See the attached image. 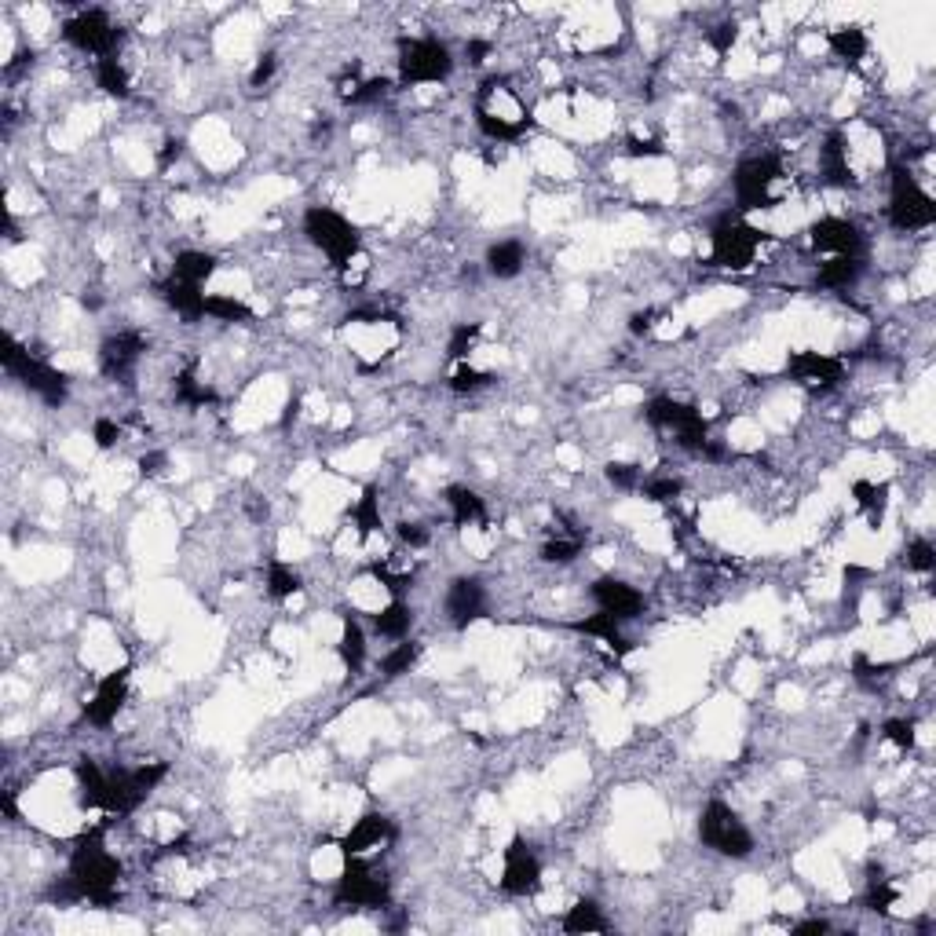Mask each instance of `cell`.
<instances>
[{
	"label": "cell",
	"mask_w": 936,
	"mask_h": 936,
	"mask_svg": "<svg viewBox=\"0 0 936 936\" xmlns=\"http://www.w3.org/2000/svg\"><path fill=\"white\" fill-rule=\"evenodd\" d=\"M63 41L74 44L77 52L96 55V59H107L117 55V44H121V30L107 19V11H81L74 19L63 22Z\"/></svg>",
	"instance_id": "cell-11"
},
{
	"label": "cell",
	"mask_w": 936,
	"mask_h": 936,
	"mask_svg": "<svg viewBox=\"0 0 936 936\" xmlns=\"http://www.w3.org/2000/svg\"><path fill=\"white\" fill-rule=\"evenodd\" d=\"M77 790H81V805L85 809H103L110 812V772L99 768L96 761H81L77 765Z\"/></svg>",
	"instance_id": "cell-23"
},
{
	"label": "cell",
	"mask_w": 936,
	"mask_h": 936,
	"mask_svg": "<svg viewBox=\"0 0 936 936\" xmlns=\"http://www.w3.org/2000/svg\"><path fill=\"white\" fill-rule=\"evenodd\" d=\"M809 242L816 253L830 256H863V234L860 227L845 220V216H823L809 231Z\"/></svg>",
	"instance_id": "cell-15"
},
{
	"label": "cell",
	"mask_w": 936,
	"mask_h": 936,
	"mask_svg": "<svg viewBox=\"0 0 936 936\" xmlns=\"http://www.w3.org/2000/svg\"><path fill=\"white\" fill-rule=\"evenodd\" d=\"M589 593H593L596 607L604 615L618 618V622H629V618H637L644 611V596L629 582H622V578H596Z\"/></svg>",
	"instance_id": "cell-20"
},
{
	"label": "cell",
	"mask_w": 936,
	"mask_h": 936,
	"mask_svg": "<svg viewBox=\"0 0 936 936\" xmlns=\"http://www.w3.org/2000/svg\"><path fill=\"white\" fill-rule=\"evenodd\" d=\"M860 275H863V256H830L827 264L819 267L816 282L823 289H849Z\"/></svg>",
	"instance_id": "cell-32"
},
{
	"label": "cell",
	"mask_w": 936,
	"mask_h": 936,
	"mask_svg": "<svg viewBox=\"0 0 936 936\" xmlns=\"http://www.w3.org/2000/svg\"><path fill=\"white\" fill-rule=\"evenodd\" d=\"M161 468H165V454H161V450H150V454L139 458V472H143L147 479L161 476Z\"/></svg>",
	"instance_id": "cell-53"
},
{
	"label": "cell",
	"mask_w": 936,
	"mask_h": 936,
	"mask_svg": "<svg viewBox=\"0 0 936 936\" xmlns=\"http://www.w3.org/2000/svg\"><path fill=\"white\" fill-rule=\"evenodd\" d=\"M542 885V860L534 856V849L516 834L509 841V849L501 852V893L509 896H531Z\"/></svg>",
	"instance_id": "cell-13"
},
{
	"label": "cell",
	"mask_w": 936,
	"mask_h": 936,
	"mask_svg": "<svg viewBox=\"0 0 936 936\" xmlns=\"http://www.w3.org/2000/svg\"><path fill=\"white\" fill-rule=\"evenodd\" d=\"M487 55H490V41H468L465 44V59L472 66H479L483 59H487Z\"/></svg>",
	"instance_id": "cell-57"
},
{
	"label": "cell",
	"mask_w": 936,
	"mask_h": 936,
	"mask_svg": "<svg viewBox=\"0 0 936 936\" xmlns=\"http://www.w3.org/2000/svg\"><path fill=\"white\" fill-rule=\"evenodd\" d=\"M735 37H739V26H735V22H721V26H713V30L706 33V44H710L717 55H728Z\"/></svg>",
	"instance_id": "cell-47"
},
{
	"label": "cell",
	"mask_w": 936,
	"mask_h": 936,
	"mask_svg": "<svg viewBox=\"0 0 936 936\" xmlns=\"http://www.w3.org/2000/svg\"><path fill=\"white\" fill-rule=\"evenodd\" d=\"M487 275L490 278H516L523 271V264H527V249H523V242H516V238H505V242H494L487 249Z\"/></svg>",
	"instance_id": "cell-24"
},
{
	"label": "cell",
	"mask_w": 936,
	"mask_h": 936,
	"mask_svg": "<svg viewBox=\"0 0 936 936\" xmlns=\"http://www.w3.org/2000/svg\"><path fill=\"white\" fill-rule=\"evenodd\" d=\"M180 154H183V139H169V143L158 150V169H169L172 161H180Z\"/></svg>",
	"instance_id": "cell-54"
},
{
	"label": "cell",
	"mask_w": 936,
	"mask_h": 936,
	"mask_svg": "<svg viewBox=\"0 0 936 936\" xmlns=\"http://www.w3.org/2000/svg\"><path fill=\"white\" fill-rule=\"evenodd\" d=\"M351 520H355L359 538H370V534L381 531L384 523H381V498H377V487L362 490V498L355 501V509H351Z\"/></svg>",
	"instance_id": "cell-35"
},
{
	"label": "cell",
	"mask_w": 936,
	"mask_h": 936,
	"mask_svg": "<svg viewBox=\"0 0 936 936\" xmlns=\"http://www.w3.org/2000/svg\"><path fill=\"white\" fill-rule=\"evenodd\" d=\"M158 293H161V300H165V304H169V308L180 315V319H187V322L205 319V293H202V286H191V282H183V278L172 275L169 282H161Z\"/></svg>",
	"instance_id": "cell-21"
},
{
	"label": "cell",
	"mask_w": 936,
	"mask_h": 936,
	"mask_svg": "<svg viewBox=\"0 0 936 936\" xmlns=\"http://www.w3.org/2000/svg\"><path fill=\"white\" fill-rule=\"evenodd\" d=\"M304 234H308V242L315 245V249L326 253V260H330L337 271H344V267L362 253L359 227L351 224L348 216L326 209V205H315V209L304 213Z\"/></svg>",
	"instance_id": "cell-3"
},
{
	"label": "cell",
	"mask_w": 936,
	"mask_h": 936,
	"mask_svg": "<svg viewBox=\"0 0 936 936\" xmlns=\"http://www.w3.org/2000/svg\"><path fill=\"white\" fill-rule=\"evenodd\" d=\"M640 490H644V498L648 501H677L681 498V479L673 476H651L640 483Z\"/></svg>",
	"instance_id": "cell-43"
},
{
	"label": "cell",
	"mask_w": 936,
	"mask_h": 936,
	"mask_svg": "<svg viewBox=\"0 0 936 936\" xmlns=\"http://www.w3.org/2000/svg\"><path fill=\"white\" fill-rule=\"evenodd\" d=\"M384 92H388V77H370V81H362V85L355 88V96H351L348 103H351V107H362V103L381 99Z\"/></svg>",
	"instance_id": "cell-48"
},
{
	"label": "cell",
	"mask_w": 936,
	"mask_h": 936,
	"mask_svg": "<svg viewBox=\"0 0 936 936\" xmlns=\"http://www.w3.org/2000/svg\"><path fill=\"white\" fill-rule=\"evenodd\" d=\"M761 242H765V231L750 227L739 216H721L710 231V267L743 271V267L754 264Z\"/></svg>",
	"instance_id": "cell-9"
},
{
	"label": "cell",
	"mask_w": 936,
	"mask_h": 936,
	"mask_svg": "<svg viewBox=\"0 0 936 936\" xmlns=\"http://www.w3.org/2000/svg\"><path fill=\"white\" fill-rule=\"evenodd\" d=\"M852 498L860 505V512L867 516L871 527H882L885 509H889V483H867V479H856L852 483Z\"/></svg>",
	"instance_id": "cell-29"
},
{
	"label": "cell",
	"mask_w": 936,
	"mask_h": 936,
	"mask_svg": "<svg viewBox=\"0 0 936 936\" xmlns=\"http://www.w3.org/2000/svg\"><path fill=\"white\" fill-rule=\"evenodd\" d=\"M410 626H414V611H410V604H403V596H392V604L373 615V629L388 640H406Z\"/></svg>",
	"instance_id": "cell-26"
},
{
	"label": "cell",
	"mask_w": 936,
	"mask_h": 936,
	"mask_svg": "<svg viewBox=\"0 0 936 936\" xmlns=\"http://www.w3.org/2000/svg\"><path fill=\"white\" fill-rule=\"evenodd\" d=\"M904 564H907V571L929 575V571L936 567V549H933V542H929V538H915V542H907Z\"/></svg>",
	"instance_id": "cell-41"
},
{
	"label": "cell",
	"mask_w": 936,
	"mask_h": 936,
	"mask_svg": "<svg viewBox=\"0 0 936 936\" xmlns=\"http://www.w3.org/2000/svg\"><path fill=\"white\" fill-rule=\"evenodd\" d=\"M575 633H589V637H600L607 644V648H615L618 655H626V651H633V640L622 637V622L611 615H593V618H582V622H575Z\"/></svg>",
	"instance_id": "cell-31"
},
{
	"label": "cell",
	"mask_w": 936,
	"mask_h": 936,
	"mask_svg": "<svg viewBox=\"0 0 936 936\" xmlns=\"http://www.w3.org/2000/svg\"><path fill=\"white\" fill-rule=\"evenodd\" d=\"M644 417H648L651 428L673 432L677 443H681L684 450H692V454H702L706 443H710V421H706L695 406L677 403V399H670V395H655V399H648V403H644Z\"/></svg>",
	"instance_id": "cell-4"
},
{
	"label": "cell",
	"mask_w": 936,
	"mask_h": 936,
	"mask_svg": "<svg viewBox=\"0 0 936 936\" xmlns=\"http://www.w3.org/2000/svg\"><path fill=\"white\" fill-rule=\"evenodd\" d=\"M337 655L348 666V673H359L362 662H366V633H362L355 611H344V626H341V644H337Z\"/></svg>",
	"instance_id": "cell-27"
},
{
	"label": "cell",
	"mask_w": 936,
	"mask_h": 936,
	"mask_svg": "<svg viewBox=\"0 0 936 936\" xmlns=\"http://www.w3.org/2000/svg\"><path fill=\"white\" fill-rule=\"evenodd\" d=\"M827 48L834 52V59H841L845 66H860L871 41H867V30L863 26H838V30L827 33Z\"/></svg>",
	"instance_id": "cell-25"
},
{
	"label": "cell",
	"mask_w": 936,
	"mask_h": 936,
	"mask_svg": "<svg viewBox=\"0 0 936 936\" xmlns=\"http://www.w3.org/2000/svg\"><path fill=\"white\" fill-rule=\"evenodd\" d=\"M96 85L114 99H128L132 96V85H128V70L121 66L117 55H107V59H96Z\"/></svg>",
	"instance_id": "cell-34"
},
{
	"label": "cell",
	"mask_w": 936,
	"mask_h": 936,
	"mask_svg": "<svg viewBox=\"0 0 936 936\" xmlns=\"http://www.w3.org/2000/svg\"><path fill=\"white\" fill-rule=\"evenodd\" d=\"M655 315H659V311H651V308L648 311H637V315L629 319V333H637V337H640V333H648L651 326H655Z\"/></svg>",
	"instance_id": "cell-55"
},
{
	"label": "cell",
	"mask_w": 936,
	"mask_h": 936,
	"mask_svg": "<svg viewBox=\"0 0 936 936\" xmlns=\"http://www.w3.org/2000/svg\"><path fill=\"white\" fill-rule=\"evenodd\" d=\"M395 66H399V85H439L454 74V55L443 41L436 37H399L395 44Z\"/></svg>",
	"instance_id": "cell-2"
},
{
	"label": "cell",
	"mask_w": 936,
	"mask_h": 936,
	"mask_svg": "<svg viewBox=\"0 0 936 936\" xmlns=\"http://www.w3.org/2000/svg\"><path fill=\"white\" fill-rule=\"evenodd\" d=\"M275 70H278V55H275V52L260 55V63H256V70L249 74V85H253V88H264L267 81L275 77Z\"/></svg>",
	"instance_id": "cell-52"
},
{
	"label": "cell",
	"mask_w": 936,
	"mask_h": 936,
	"mask_svg": "<svg viewBox=\"0 0 936 936\" xmlns=\"http://www.w3.org/2000/svg\"><path fill=\"white\" fill-rule=\"evenodd\" d=\"M889 224L896 231H926L936 224V202L904 165H896L889 180Z\"/></svg>",
	"instance_id": "cell-8"
},
{
	"label": "cell",
	"mask_w": 936,
	"mask_h": 936,
	"mask_svg": "<svg viewBox=\"0 0 936 936\" xmlns=\"http://www.w3.org/2000/svg\"><path fill=\"white\" fill-rule=\"evenodd\" d=\"M443 607H447L450 626L468 629L472 622H479V618L487 615V589H483L479 578L461 575L447 585V600H443Z\"/></svg>",
	"instance_id": "cell-14"
},
{
	"label": "cell",
	"mask_w": 936,
	"mask_h": 936,
	"mask_svg": "<svg viewBox=\"0 0 936 936\" xmlns=\"http://www.w3.org/2000/svg\"><path fill=\"white\" fill-rule=\"evenodd\" d=\"M205 315H209V319H216V322H249V319H253L249 304L227 297V293H213V297H205Z\"/></svg>",
	"instance_id": "cell-38"
},
{
	"label": "cell",
	"mask_w": 936,
	"mask_h": 936,
	"mask_svg": "<svg viewBox=\"0 0 936 936\" xmlns=\"http://www.w3.org/2000/svg\"><path fill=\"white\" fill-rule=\"evenodd\" d=\"M392 882L366 856H344V871L333 885L337 907H388Z\"/></svg>",
	"instance_id": "cell-7"
},
{
	"label": "cell",
	"mask_w": 936,
	"mask_h": 936,
	"mask_svg": "<svg viewBox=\"0 0 936 936\" xmlns=\"http://www.w3.org/2000/svg\"><path fill=\"white\" fill-rule=\"evenodd\" d=\"M143 351H147V341H143L139 333H132V330L114 333V337H107L103 348H99V370L107 373L110 381H128L132 370L139 366V359H143Z\"/></svg>",
	"instance_id": "cell-16"
},
{
	"label": "cell",
	"mask_w": 936,
	"mask_h": 936,
	"mask_svg": "<svg viewBox=\"0 0 936 936\" xmlns=\"http://www.w3.org/2000/svg\"><path fill=\"white\" fill-rule=\"evenodd\" d=\"M490 381H494L490 373H483V370H476V366H465V362H461L458 370H454V377H450V388H454L458 395H468V392L487 388Z\"/></svg>",
	"instance_id": "cell-42"
},
{
	"label": "cell",
	"mask_w": 936,
	"mask_h": 936,
	"mask_svg": "<svg viewBox=\"0 0 936 936\" xmlns=\"http://www.w3.org/2000/svg\"><path fill=\"white\" fill-rule=\"evenodd\" d=\"M626 154L629 158H662L666 150H662L659 139H640V136H629L626 139Z\"/></svg>",
	"instance_id": "cell-51"
},
{
	"label": "cell",
	"mask_w": 936,
	"mask_h": 936,
	"mask_svg": "<svg viewBox=\"0 0 936 936\" xmlns=\"http://www.w3.org/2000/svg\"><path fill=\"white\" fill-rule=\"evenodd\" d=\"M128 666H121V670L107 673L103 681H99L96 695L85 702V721L96 724V728H110V724L117 721V713H121V706H125L128 699Z\"/></svg>",
	"instance_id": "cell-18"
},
{
	"label": "cell",
	"mask_w": 936,
	"mask_h": 936,
	"mask_svg": "<svg viewBox=\"0 0 936 936\" xmlns=\"http://www.w3.org/2000/svg\"><path fill=\"white\" fill-rule=\"evenodd\" d=\"M479 322H461V326H454V333H450V344H447V355L454 362H465L468 355H472V348H476L479 341Z\"/></svg>",
	"instance_id": "cell-40"
},
{
	"label": "cell",
	"mask_w": 936,
	"mask_h": 936,
	"mask_svg": "<svg viewBox=\"0 0 936 936\" xmlns=\"http://www.w3.org/2000/svg\"><path fill=\"white\" fill-rule=\"evenodd\" d=\"M564 933H575V936H582V933H607V918H604V911H600V904L596 900H578L575 907H567V915H564Z\"/></svg>",
	"instance_id": "cell-33"
},
{
	"label": "cell",
	"mask_w": 936,
	"mask_h": 936,
	"mask_svg": "<svg viewBox=\"0 0 936 936\" xmlns=\"http://www.w3.org/2000/svg\"><path fill=\"white\" fill-rule=\"evenodd\" d=\"M70 878L77 882L85 904L96 907H114L117 904V885H121V863L110 856V849L103 845V827H96L92 834L77 841L74 856H70Z\"/></svg>",
	"instance_id": "cell-1"
},
{
	"label": "cell",
	"mask_w": 936,
	"mask_h": 936,
	"mask_svg": "<svg viewBox=\"0 0 936 936\" xmlns=\"http://www.w3.org/2000/svg\"><path fill=\"white\" fill-rule=\"evenodd\" d=\"M417 659H421V644H417V640H403V644H395L381 659V677L384 681H395V677H403V673L414 670Z\"/></svg>",
	"instance_id": "cell-36"
},
{
	"label": "cell",
	"mask_w": 936,
	"mask_h": 936,
	"mask_svg": "<svg viewBox=\"0 0 936 936\" xmlns=\"http://www.w3.org/2000/svg\"><path fill=\"white\" fill-rule=\"evenodd\" d=\"M447 505L454 516V527H472V523H487V505L472 487H450Z\"/></svg>",
	"instance_id": "cell-28"
},
{
	"label": "cell",
	"mask_w": 936,
	"mask_h": 936,
	"mask_svg": "<svg viewBox=\"0 0 936 936\" xmlns=\"http://www.w3.org/2000/svg\"><path fill=\"white\" fill-rule=\"evenodd\" d=\"M578 553H582V542H578V538H556V542L542 545L545 564H571Z\"/></svg>",
	"instance_id": "cell-44"
},
{
	"label": "cell",
	"mask_w": 936,
	"mask_h": 936,
	"mask_svg": "<svg viewBox=\"0 0 936 936\" xmlns=\"http://www.w3.org/2000/svg\"><path fill=\"white\" fill-rule=\"evenodd\" d=\"M699 838L706 849H713L717 856H728V860H746L754 852V834L746 830L739 812L732 805H724V801H710L702 809Z\"/></svg>",
	"instance_id": "cell-5"
},
{
	"label": "cell",
	"mask_w": 936,
	"mask_h": 936,
	"mask_svg": "<svg viewBox=\"0 0 936 936\" xmlns=\"http://www.w3.org/2000/svg\"><path fill=\"white\" fill-rule=\"evenodd\" d=\"M787 373L805 388H834L845 377V362L823 351H794L787 359Z\"/></svg>",
	"instance_id": "cell-17"
},
{
	"label": "cell",
	"mask_w": 936,
	"mask_h": 936,
	"mask_svg": "<svg viewBox=\"0 0 936 936\" xmlns=\"http://www.w3.org/2000/svg\"><path fill=\"white\" fill-rule=\"evenodd\" d=\"M779 180H783V165L772 154H757V158L739 161V169L732 176L739 209H772Z\"/></svg>",
	"instance_id": "cell-10"
},
{
	"label": "cell",
	"mask_w": 936,
	"mask_h": 936,
	"mask_svg": "<svg viewBox=\"0 0 936 936\" xmlns=\"http://www.w3.org/2000/svg\"><path fill=\"white\" fill-rule=\"evenodd\" d=\"M213 271H216V256L202 253V249H183V253H176V260H172V275L183 278V282H191V286H205V282L213 278Z\"/></svg>",
	"instance_id": "cell-30"
},
{
	"label": "cell",
	"mask_w": 936,
	"mask_h": 936,
	"mask_svg": "<svg viewBox=\"0 0 936 936\" xmlns=\"http://www.w3.org/2000/svg\"><path fill=\"white\" fill-rule=\"evenodd\" d=\"M395 838V823L384 812H366L362 819H355V827L341 838L344 856H370V852L384 849L388 841Z\"/></svg>",
	"instance_id": "cell-19"
},
{
	"label": "cell",
	"mask_w": 936,
	"mask_h": 936,
	"mask_svg": "<svg viewBox=\"0 0 936 936\" xmlns=\"http://www.w3.org/2000/svg\"><path fill=\"white\" fill-rule=\"evenodd\" d=\"M92 439H96L99 450H110L121 439V425L117 421H110V417H99L96 428H92Z\"/></svg>",
	"instance_id": "cell-50"
},
{
	"label": "cell",
	"mask_w": 936,
	"mask_h": 936,
	"mask_svg": "<svg viewBox=\"0 0 936 936\" xmlns=\"http://www.w3.org/2000/svg\"><path fill=\"white\" fill-rule=\"evenodd\" d=\"M882 735L893 746H900V750H915V743H918L915 724H911V721H885L882 724Z\"/></svg>",
	"instance_id": "cell-45"
},
{
	"label": "cell",
	"mask_w": 936,
	"mask_h": 936,
	"mask_svg": "<svg viewBox=\"0 0 936 936\" xmlns=\"http://www.w3.org/2000/svg\"><path fill=\"white\" fill-rule=\"evenodd\" d=\"M4 370L15 377V381H22V388H30L33 395H41L48 406H63L66 395H70V377H66L63 370H55V366H48V362L33 359L30 351L22 348L19 341L4 344Z\"/></svg>",
	"instance_id": "cell-6"
},
{
	"label": "cell",
	"mask_w": 936,
	"mask_h": 936,
	"mask_svg": "<svg viewBox=\"0 0 936 936\" xmlns=\"http://www.w3.org/2000/svg\"><path fill=\"white\" fill-rule=\"evenodd\" d=\"M300 589H304V582H300V575L293 567L282 564V560H271V564H267V596H271V600H289V596L300 593Z\"/></svg>",
	"instance_id": "cell-37"
},
{
	"label": "cell",
	"mask_w": 936,
	"mask_h": 936,
	"mask_svg": "<svg viewBox=\"0 0 936 936\" xmlns=\"http://www.w3.org/2000/svg\"><path fill=\"white\" fill-rule=\"evenodd\" d=\"M604 472H607V479H611L618 490H637L640 487V468L629 465V461H611Z\"/></svg>",
	"instance_id": "cell-46"
},
{
	"label": "cell",
	"mask_w": 936,
	"mask_h": 936,
	"mask_svg": "<svg viewBox=\"0 0 936 936\" xmlns=\"http://www.w3.org/2000/svg\"><path fill=\"white\" fill-rule=\"evenodd\" d=\"M823 933H830V922H823V918H809V922L794 926V936H823Z\"/></svg>",
	"instance_id": "cell-56"
},
{
	"label": "cell",
	"mask_w": 936,
	"mask_h": 936,
	"mask_svg": "<svg viewBox=\"0 0 936 936\" xmlns=\"http://www.w3.org/2000/svg\"><path fill=\"white\" fill-rule=\"evenodd\" d=\"M176 403H183V406L216 403V392H213V388H205V384L198 381L191 370H187V373H180V377H176Z\"/></svg>",
	"instance_id": "cell-39"
},
{
	"label": "cell",
	"mask_w": 936,
	"mask_h": 936,
	"mask_svg": "<svg viewBox=\"0 0 936 936\" xmlns=\"http://www.w3.org/2000/svg\"><path fill=\"white\" fill-rule=\"evenodd\" d=\"M483 88H487L490 96H505L512 103V107H520L516 103V96H512L509 88L501 85L498 77H490V81H483ZM476 128L483 132L487 139H498V143H512V139H520L527 128H531V114L527 110H516V114H505L501 107H487V103H476Z\"/></svg>",
	"instance_id": "cell-12"
},
{
	"label": "cell",
	"mask_w": 936,
	"mask_h": 936,
	"mask_svg": "<svg viewBox=\"0 0 936 936\" xmlns=\"http://www.w3.org/2000/svg\"><path fill=\"white\" fill-rule=\"evenodd\" d=\"M399 542L410 545V549H425L428 542H432V534H428L425 523H399Z\"/></svg>",
	"instance_id": "cell-49"
},
{
	"label": "cell",
	"mask_w": 936,
	"mask_h": 936,
	"mask_svg": "<svg viewBox=\"0 0 936 936\" xmlns=\"http://www.w3.org/2000/svg\"><path fill=\"white\" fill-rule=\"evenodd\" d=\"M819 176L830 187H849L852 169H849V147H845V136L841 132H830L819 147Z\"/></svg>",
	"instance_id": "cell-22"
}]
</instances>
